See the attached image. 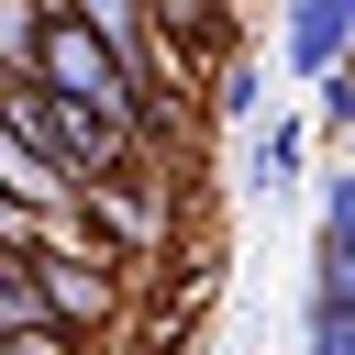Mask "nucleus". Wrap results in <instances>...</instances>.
<instances>
[{
  "instance_id": "1",
  "label": "nucleus",
  "mask_w": 355,
  "mask_h": 355,
  "mask_svg": "<svg viewBox=\"0 0 355 355\" xmlns=\"http://www.w3.org/2000/svg\"><path fill=\"white\" fill-rule=\"evenodd\" d=\"M144 33H155V55L189 78V67L233 55V0H144Z\"/></svg>"
},
{
  "instance_id": "2",
  "label": "nucleus",
  "mask_w": 355,
  "mask_h": 355,
  "mask_svg": "<svg viewBox=\"0 0 355 355\" xmlns=\"http://www.w3.org/2000/svg\"><path fill=\"white\" fill-rule=\"evenodd\" d=\"M344 33H355V0H288V78L300 89L344 78Z\"/></svg>"
},
{
  "instance_id": "3",
  "label": "nucleus",
  "mask_w": 355,
  "mask_h": 355,
  "mask_svg": "<svg viewBox=\"0 0 355 355\" xmlns=\"http://www.w3.org/2000/svg\"><path fill=\"white\" fill-rule=\"evenodd\" d=\"M244 178L277 200V189H300L311 178V122L300 111H266V122H244Z\"/></svg>"
},
{
  "instance_id": "4",
  "label": "nucleus",
  "mask_w": 355,
  "mask_h": 355,
  "mask_svg": "<svg viewBox=\"0 0 355 355\" xmlns=\"http://www.w3.org/2000/svg\"><path fill=\"white\" fill-rule=\"evenodd\" d=\"M211 111H222V122H266V78H255V55H211Z\"/></svg>"
},
{
  "instance_id": "5",
  "label": "nucleus",
  "mask_w": 355,
  "mask_h": 355,
  "mask_svg": "<svg viewBox=\"0 0 355 355\" xmlns=\"http://www.w3.org/2000/svg\"><path fill=\"white\" fill-rule=\"evenodd\" d=\"M11 333H33V266L22 255H0V344Z\"/></svg>"
},
{
  "instance_id": "6",
  "label": "nucleus",
  "mask_w": 355,
  "mask_h": 355,
  "mask_svg": "<svg viewBox=\"0 0 355 355\" xmlns=\"http://www.w3.org/2000/svg\"><path fill=\"white\" fill-rule=\"evenodd\" d=\"M0 355H89V344H67V333H44V322H33V333H11Z\"/></svg>"
}]
</instances>
